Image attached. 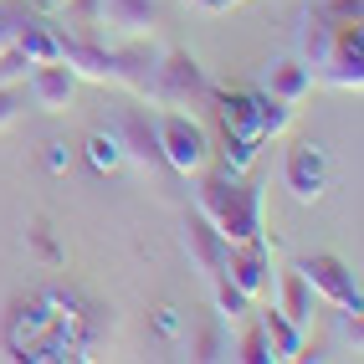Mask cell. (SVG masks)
Instances as JSON below:
<instances>
[{"instance_id":"6da1fadb","label":"cell","mask_w":364,"mask_h":364,"mask_svg":"<svg viewBox=\"0 0 364 364\" xmlns=\"http://www.w3.org/2000/svg\"><path fill=\"white\" fill-rule=\"evenodd\" d=\"M200 215L221 231L226 247H236V241H257L262 236V190L247 185L241 175H210L200 185Z\"/></svg>"},{"instance_id":"7a4b0ae2","label":"cell","mask_w":364,"mask_h":364,"mask_svg":"<svg viewBox=\"0 0 364 364\" xmlns=\"http://www.w3.org/2000/svg\"><path fill=\"white\" fill-rule=\"evenodd\" d=\"M6 349L11 359H72L62 333H57V313L46 303V293H31V298H16L11 313H6Z\"/></svg>"},{"instance_id":"3957f363","label":"cell","mask_w":364,"mask_h":364,"mask_svg":"<svg viewBox=\"0 0 364 364\" xmlns=\"http://www.w3.org/2000/svg\"><path fill=\"white\" fill-rule=\"evenodd\" d=\"M210 77L205 67L185 52V46H169L159 52V67H154V82H149V98L164 103V108H205L210 103Z\"/></svg>"},{"instance_id":"277c9868","label":"cell","mask_w":364,"mask_h":364,"mask_svg":"<svg viewBox=\"0 0 364 364\" xmlns=\"http://www.w3.org/2000/svg\"><path fill=\"white\" fill-rule=\"evenodd\" d=\"M154 139H159V159L175 169V175H200V169L210 164V139H205V129H200L190 113H180V108H164V113L154 118Z\"/></svg>"},{"instance_id":"5b68a950","label":"cell","mask_w":364,"mask_h":364,"mask_svg":"<svg viewBox=\"0 0 364 364\" xmlns=\"http://www.w3.org/2000/svg\"><path fill=\"white\" fill-rule=\"evenodd\" d=\"M298 272L308 277V287H313V298H328L333 308H364V298H359V282H354V272L344 267V257H333V252H313V257H303L298 262Z\"/></svg>"},{"instance_id":"8992f818","label":"cell","mask_w":364,"mask_h":364,"mask_svg":"<svg viewBox=\"0 0 364 364\" xmlns=\"http://www.w3.org/2000/svg\"><path fill=\"white\" fill-rule=\"evenodd\" d=\"M282 185L293 190V200L313 205L328 190V154H323V144H313V139H298L293 149H287L282 159Z\"/></svg>"},{"instance_id":"52a82bcc","label":"cell","mask_w":364,"mask_h":364,"mask_svg":"<svg viewBox=\"0 0 364 364\" xmlns=\"http://www.w3.org/2000/svg\"><path fill=\"white\" fill-rule=\"evenodd\" d=\"M221 272L257 303V298L267 293V282H272V252H267V241L257 236V241H236V247H226Z\"/></svg>"},{"instance_id":"ba28073f","label":"cell","mask_w":364,"mask_h":364,"mask_svg":"<svg viewBox=\"0 0 364 364\" xmlns=\"http://www.w3.org/2000/svg\"><path fill=\"white\" fill-rule=\"evenodd\" d=\"M215 118L226 129V144H252V149L267 144L262 139V92H221L215 98Z\"/></svg>"},{"instance_id":"9c48e42d","label":"cell","mask_w":364,"mask_h":364,"mask_svg":"<svg viewBox=\"0 0 364 364\" xmlns=\"http://www.w3.org/2000/svg\"><path fill=\"white\" fill-rule=\"evenodd\" d=\"M113 52V82H124L134 92H144L149 98V82H154V67H159V46L149 36H124L118 46H108Z\"/></svg>"},{"instance_id":"30bf717a","label":"cell","mask_w":364,"mask_h":364,"mask_svg":"<svg viewBox=\"0 0 364 364\" xmlns=\"http://www.w3.org/2000/svg\"><path fill=\"white\" fill-rule=\"evenodd\" d=\"M26 92H31V103L41 113H62L72 103V92H77V72H72L62 57L57 62H36L26 72Z\"/></svg>"},{"instance_id":"8fae6325","label":"cell","mask_w":364,"mask_h":364,"mask_svg":"<svg viewBox=\"0 0 364 364\" xmlns=\"http://www.w3.org/2000/svg\"><path fill=\"white\" fill-rule=\"evenodd\" d=\"M62 62L77 72V77H87V82H113V52H108L103 36H72V31H62Z\"/></svg>"},{"instance_id":"7c38bea8","label":"cell","mask_w":364,"mask_h":364,"mask_svg":"<svg viewBox=\"0 0 364 364\" xmlns=\"http://www.w3.org/2000/svg\"><path fill=\"white\" fill-rule=\"evenodd\" d=\"M159 21V0H98V26L118 36H149Z\"/></svg>"},{"instance_id":"4fadbf2b","label":"cell","mask_w":364,"mask_h":364,"mask_svg":"<svg viewBox=\"0 0 364 364\" xmlns=\"http://www.w3.org/2000/svg\"><path fill=\"white\" fill-rule=\"evenodd\" d=\"M262 92L267 98H277V103H303L308 92H313V67L303 57H277L272 67H267V77H262Z\"/></svg>"},{"instance_id":"5bb4252c","label":"cell","mask_w":364,"mask_h":364,"mask_svg":"<svg viewBox=\"0 0 364 364\" xmlns=\"http://www.w3.org/2000/svg\"><path fill=\"white\" fill-rule=\"evenodd\" d=\"M118 144H124V159H134L139 169H154V164H164L159 159V139H154V118L149 113H139V108H129L124 118H118Z\"/></svg>"},{"instance_id":"9a60e30c","label":"cell","mask_w":364,"mask_h":364,"mask_svg":"<svg viewBox=\"0 0 364 364\" xmlns=\"http://www.w3.org/2000/svg\"><path fill=\"white\" fill-rule=\"evenodd\" d=\"M328 52H333V21L323 16V6H308L298 21V57L313 67V77L328 67Z\"/></svg>"},{"instance_id":"2e32d148","label":"cell","mask_w":364,"mask_h":364,"mask_svg":"<svg viewBox=\"0 0 364 364\" xmlns=\"http://www.w3.org/2000/svg\"><path fill=\"white\" fill-rule=\"evenodd\" d=\"M185 247H190V257L200 262L205 282L221 272V262H226V241H221V231H215L205 215H190V226H185Z\"/></svg>"},{"instance_id":"e0dca14e","label":"cell","mask_w":364,"mask_h":364,"mask_svg":"<svg viewBox=\"0 0 364 364\" xmlns=\"http://www.w3.org/2000/svg\"><path fill=\"white\" fill-rule=\"evenodd\" d=\"M16 46L36 62H57L62 57V31L52 26V21H41V16H21V26H16Z\"/></svg>"},{"instance_id":"ac0fdd59","label":"cell","mask_w":364,"mask_h":364,"mask_svg":"<svg viewBox=\"0 0 364 364\" xmlns=\"http://www.w3.org/2000/svg\"><path fill=\"white\" fill-rule=\"evenodd\" d=\"M277 313L282 318H293L298 328H308V318H313V287H308V277L298 272H282V282H277Z\"/></svg>"},{"instance_id":"d6986e66","label":"cell","mask_w":364,"mask_h":364,"mask_svg":"<svg viewBox=\"0 0 364 364\" xmlns=\"http://www.w3.org/2000/svg\"><path fill=\"white\" fill-rule=\"evenodd\" d=\"M262 333H267V344H272V359H303V328L293 318H282L277 308L262 313Z\"/></svg>"},{"instance_id":"ffe728a7","label":"cell","mask_w":364,"mask_h":364,"mask_svg":"<svg viewBox=\"0 0 364 364\" xmlns=\"http://www.w3.org/2000/svg\"><path fill=\"white\" fill-rule=\"evenodd\" d=\"M87 159H92V169H98V175H113L118 164H124V144H118V134L108 129H98V134H87Z\"/></svg>"},{"instance_id":"44dd1931","label":"cell","mask_w":364,"mask_h":364,"mask_svg":"<svg viewBox=\"0 0 364 364\" xmlns=\"http://www.w3.org/2000/svg\"><path fill=\"white\" fill-rule=\"evenodd\" d=\"M210 293H215V308H221V318H247V313H252V298L241 293V287H236L226 272H215V277H210Z\"/></svg>"},{"instance_id":"7402d4cb","label":"cell","mask_w":364,"mask_h":364,"mask_svg":"<svg viewBox=\"0 0 364 364\" xmlns=\"http://www.w3.org/2000/svg\"><path fill=\"white\" fill-rule=\"evenodd\" d=\"M287 124H293V103H277L262 92V139H277Z\"/></svg>"},{"instance_id":"603a6c76","label":"cell","mask_w":364,"mask_h":364,"mask_svg":"<svg viewBox=\"0 0 364 364\" xmlns=\"http://www.w3.org/2000/svg\"><path fill=\"white\" fill-rule=\"evenodd\" d=\"M236 359H247V364H272V344H267L262 323H257V328H247V338L236 344Z\"/></svg>"},{"instance_id":"cb8c5ba5","label":"cell","mask_w":364,"mask_h":364,"mask_svg":"<svg viewBox=\"0 0 364 364\" xmlns=\"http://www.w3.org/2000/svg\"><path fill=\"white\" fill-rule=\"evenodd\" d=\"M26 72H31V57H26V52H21V46L11 41L6 52H0V82H21Z\"/></svg>"},{"instance_id":"d4e9b609","label":"cell","mask_w":364,"mask_h":364,"mask_svg":"<svg viewBox=\"0 0 364 364\" xmlns=\"http://www.w3.org/2000/svg\"><path fill=\"white\" fill-rule=\"evenodd\" d=\"M21 108H26V92H21L16 82H0V129H6V124H16V118H21Z\"/></svg>"},{"instance_id":"484cf974","label":"cell","mask_w":364,"mask_h":364,"mask_svg":"<svg viewBox=\"0 0 364 364\" xmlns=\"http://www.w3.org/2000/svg\"><path fill=\"white\" fill-rule=\"evenodd\" d=\"M21 16H26V11H16L11 0H0V52H6V46L16 41V26H21Z\"/></svg>"},{"instance_id":"4316f807","label":"cell","mask_w":364,"mask_h":364,"mask_svg":"<svg viewBox=\"0 0 364 364\" xmlns=\"http://www.w3.org/2000/svg\"><path fill=\"white\" fill-rule=\"evenodd\" d=\"M323 16L328 21H359L364 16V0H323Z\"/></svg>"},{"instance_id":"83f0119b","label":"cell","mask_w":364,"mask_h":364,"mask_svg":"<svg viewBox=\"0 0 364 364\" xmlns=\"http://www.w3.org/2000/svg\"><path fill=\"white\" fill-rule=\"evenodd\" d=\"M31 247H36V257H46V262H57V241L46 236V226H36V231H31Z\"/></svg>"},{"instance_id":"f1b7e54d","label":"cell","mask_w":364,"mask_h":364,"mask_svg":"<svg viewBox=\"0 0 364 364\" xmlns=\"http://www.w3.org/2000/svg\"><path fill=\"white\" fill-rule=\"evenodd\" d=\"M200 354L196 359H215V354H221V338H215V333H200V344H196Z\"/></svg>"},{"instance_id":"f546056e","label":"cell","mask_w":364,"mask_h":364,"mask_svg":"<svg viewBox=\"0 0 364 364\" xmlns=\"http://www.w3.org/2000/svg\"><path fill=\"white\" fill-rule=\"evenodd\" d=\"M190 6H200V11H226V6H236V0H190Z\"/></svg>"},{"instance_id":"4dcf8cb0","label":"cell","mask_w":364,"mask_h":364,"mask_svg":"<svg viewBox=\"0 0 364 364\" xmlns=\"http://www.w3.org/2000/svg\"><path fill=\"white\" fill-rule=\"evenodd\" d=\"M31 6H36V11H62L67 0H31Z\"/></svg>"}]
</instances>
